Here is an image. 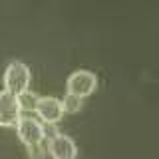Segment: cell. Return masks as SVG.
<instances>
[{
  "label": "cell",
  "instance_id": "obj_1",
  "mask_svg": "<svg viewBox=\"0 0 159 159\" xmlns=\"http://www.w3.org/2000/svg\"><path fill=\"white\" fill-rule=\"evenodd\" d=\"M30 80H32V74H30V68L22 60H14V62L8 64L6 72H4V89L14 96L26 92L30 86Z\"/></svg>",
  "mask_w": 159,
  "mask_h": 159
},
{
  "label": "cell",
  "instance_id": "obj_2",
  "mask_svg": "<svg viewBox=\"0 0 159 159\" xmlns=\"http://www.w3.org/2000/svg\"><path fill=\"white\" fill-rule=\"evenodd\" d=\"M68 93H72V96H78V98H86L89 93L96 92L98 88V76L93 72H89V70H76V72L70 74L68 82Z\"/></svg>",
  "mask_w": 159,
  "mask_h": 159
},
{
  "label": "cell",
  "instance_id": "obj_3",
  "mask_svg": "<svg viewBox=\"0 0 159 159\" xmlns=\"http://www.w3.org/2000/svg\"><path fill=\"white\" fill-rule=\"evenodd\" d=\"M22 111L14 93L0 89V125H16Z\"/></svg>",
  "mask_w": 159,
  "mask_h": 159
},
{
  "label": "cell",
  "instance_id": "obj_4",
  "mask_svg": "<svg viewBox=\"0 0 159 159\" xmlns=\"http://www.w3.org/2000/svg\"><path fill=\"white\" fill-rule=\"evenodd\" d=\"M48 151L52 153L54 159H76L78 155V145L70 135L58 133L48 141Z\"/></svg>",
  "mask_w": 159,
  "mask_h": 159
},
{
  "label": "cell",
  "instance_id": "obj_5",
  "mask_svg": "<svg viewBox=\"0 0 159 159\" xmlns=\"http://www.w3.org/2000/svg\"><path fill=\"white\" fill-rule=\"evenodd\" d=\"M16 129H18V137L22 139L26 145L42 141V123L32 116H20V119L16 121Z\"/></svg>",
  "mask_w": 159,
  "mask_h": 159
},
{
  "label": "cell",
  "instance_id": "obj_6",
  "mask_svg": "<svg viewBox=\"0 0 159 159\" xmlns=\"http://www.w3.org/2000/svg\"><path fill=\"white\" fill-rule=\"evenodd\" d=\"M34 111H36L38 116L44 119V123H56L58 119L62 117L64 109H62V103H60L58 98L44 96V98H38Z\"/></svg>",
  "mask_w": 159,
  "mask_h": 159
},
{
  "label": "cell",
  "instance_id": "obj_7",
  "mask_svg": "<svg viewBox=\"0 0 159 159\" xmlns=\"http://www.w3.org/2000/svg\"><path fill=\"white\" fill-rule=\"evenodd\" d=\"M38 98L34 92H30V89H26V92H22V93H18L16 99H18V106H20V111H32L34 107H36V102H38Z\"/></svg>",
  "mask_w": 159,
  "mask_h": 159
},
{
  "label": "cell",
  "instance_id": "obj_8",
  "mask_svg": "<svg viewBox=\"0 0 159 159\" xmlns=\"http://www.w3.org/2000/svg\"><path fill=\"white\" fill-rule=\"evenodd\" d=\"M60 103H62V109H64V111L76 113V111H80V109H82L84 99L78 98V96H72V93H66V96H64V99H60Z\"/></svg>",
  "mask_w": 159,
  "mask_h": 159
},
{
  "label": "cell",
  "instance_id": "obj_9",
  "mask_svg": "<svg viewBox=\"0 0 159 159\" xmlns=\"http://www.w3.org/2000/svg\"><path fill=\"white\" fill-rule=\"evenodd\" d=\"M26 147H28V153H30L32 159H44V155H46V151H48V141L42 139V141L32 143V145H26Z\"/></svg>",
  "mask_w": 159,
  "mask_h": 159
}]
</instances>
